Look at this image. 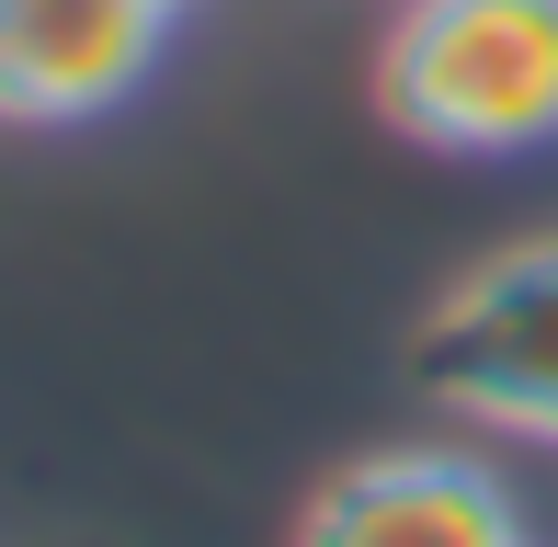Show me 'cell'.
<instances>
[{
	"mask_svg": "<svg viewBox=\"0 0 558 547\" xmlns=\"http://www.w3.org/2000/svg\"><path fill=\"white\" fill-rule=\"evenodd\" d=\"M365 92L422 160H547L558 0H388Z\"/></svg>",
	"mask_w": 558,
	"mask_h": 547,
	"instance_id": "6da1fadb",
	"label": "cell"
},
{
	"mask_svg": "<svg viewBox=\"0 0 558 547\" xmlns=\"http://www.w3.org/2000/svg\"><path fill=\"white\" fill-rule=\"evenodd\" d=\"M399 365H411V388L434 411L558 457V229L501 240L456 285H434V308L411 319Z\"/></svg>",
	"mask_w": 558,
	"mask_h": 547,
	"instance_id": "7a4b0ae2",
	"label": "cell"
},
{
	"mask_svg": "<svg viewBox=\"0 0 558 547\" xmlns=\"http://www.w3.org/2000/svg\"><path fill=\"white\" fill-rule=\"evenodd\" d=\"M171 46L183 0H0V126H104L171 69Z\"/></svg>",
	"mask_w": 558,
	"mask_h": 547,
	"instance_id": "3957f363",
	"label": "cell"
},
{
	"mask_svg": "<svg viewBox=\"0 0 558 547\" xmlns=\"http://www.w3.org/2000/svg\"><path fill=\"white\" fill-rule=\"evenodd\" d=\"M286 547H536L524 536V502L478 445L445 434H399L342 457L331 479L296 502Z\"/></svg>",
	"mask_w": 558,
	"mask_h": 547,
	"instance_id": "277c9868",
	"label": "cell"
},
{
	"mask_svg": "<svg viewBox=\"0 0 558 547\" xmlns=\"http://www.w3.org/2000/svg\"><path fill=\"white\" fill-rule=\"evenodd\" d=\"M58 547H69V536H58ZM81 547H92V536H81Z\"/></svg>",
	"mask_w": 558,
	"mask_h": 547,
	"instance_id": "5b68a950",
	"label": "cell"
},
{
	"mask_svg": "<svg viewBox=\"0 0 558 547\" xmlns=\"http://www.w3.org/2000/svg\"><path fill=\"white\" fill-rule=\"evenodd\" d=\"M183 12H194V0H183Z\"/></svg>",
	"mask_w": 558,
	"mask_h": 547,
	"instance_id": "8992f818",
	"label": "cell"
}]
</instances>
